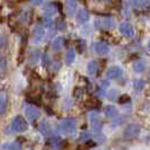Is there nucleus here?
I'll return each mask as SVG.
<instances>
[{
	"label": "nucleus",
	"instance_id": "nucleus-27",
	"mask_svg": "<svg viewBox=\"0 0 150 150\" xmlns=\"http://www.w3.org/2000/svg\"><path fill=\"white\" fill-rule=\"evenodd\" d=\"M5 70H6V60H5V59L1 57V54H0V77L5 72Z\"/></svg>",
	"mask_w": 150,
	"mask_h": 150
},
{
	"label": "nucleus",
	"instance_id": "nucleus-29",
	"mask_svg": "<svg viewBox=\"0 0 150 150\" xmlns=\"http://www.w3.org/2000/svg\"><path fill=\"white\" fill-rule=\"evenodd\" d=\"M89 138H90L89 132H83L80 134V141H87V140H89Z\"/></svg>",
	"mask_w": 150,
	"mask_h": 150
},
{
	"label": "nucleus",
	"instance_id": "nucleus-10",
	"mask_svg": "<svg viewBox=\"0 0 150 150\" xmlns=\"http://www.w3.org/2000/svg\"><path fill=\"white\" fill-rule=\"evenodd\" d=\"M45 35V30L43 28V26L42 25H36L35 26V28H34V32H33V38H34V41L38 43V42H41L43 38H44Z\"/></svg>",
	"mask_w": 150,
	"mask_h": 150
},
{
	"label": "nucleus",
	"instance_id": "nucleus-13",
	"mask_svg": "<svg viewBox=\"0 0 150 150\" xmlns=\"http://www.w3.org/2000/svg\"><path fill=\"white\" fill-rule=\"evenodd\" d=\"M89 13L85 9V8H80L77 13V22L81 23V24H85L89 21Z\"/></svg>",
	"mask_w": 150,
	"mask_h": 150
},
{
	"label": "nucleus",
	"instance_id": "nucleus-8",
	"mask_svg": "<svg viewBox=\"0 0 150 150\" xmlns=\"http://www.w3.org/2000/svg\"><path fill=\"white\" fill-rule=\"evenodd\" d=\"M8 102V94L5 89L0 90V116L6 112Z\"/></svg>",
	"mask_w": 150,
	"mask_h": 150
},
{
	"label": "nucleus",
	"instance_id": "nucleus-32",
	"mask_svg": "<svg viewBox=\"0 0 150 150\" xmlns=\"http://www.w3.org/2000/svg\"><path fill=\"white\" fill-rule=\"evenodd\" d=\"M32 2H33L34 5H36V6H38V5H40V4L42 2V0H32Z\"/></svg>",
	"mask_w": 150,
	"mask_h": 150
},
{
	"label": "nucleus",
	"instance_id": "nucleus-21",
	"mask_svg": "<svg viewBox=\"0 0 150 150\" xmlns=\"http://www.w3.org/2000/svg\"><path fill=\"white\" fill-rule=\"evenodd\" d=\"M76 59V50L74 47H71V49H69L68 50L67 54H66V62H67V64H71Z\"/></svg>",
	"mask_w": 150,
	"mask_h": 150
},
{
	"label": "nucleus",
	"instance_id": "nucleus-33",
	"mask_svg": "<svg viewBox=\"0 0 150 150\" xmlns=\"http://www.w3.org/2000/svg\"><path fill=\"white\" fill-rule=\"evenodd\" d=\"M148 50L150 51V40H149V42H148Z\"/></svg>",
	"mask_w": 150,
	"mask_h": 150
},
{
	"label": "nucleus",
	"instance_id": "nucleus-11",
	"mask_svg": "<svg viewBox=\"0 0 150 150\" xmlns=\"http://www.w3.org/2000/svg\"><path fill=\"white\" fill-rule=\"evenodd\" d=\"M94 49H95V52L99 54V55H105V54L110 52V46L105 42H98V43H96Z\"/></svg>",
	"mask_w": 150,
	"mask_h": 150
},
{
	"label": "nucleus",
	"instance_id": "nucleus-17",
	"mask_svg": "<svg viewBox=\"0 0 150 150\" xmlns=\"http://www.w3.org/2000/svg\"><path fill=\"white\" fill-rule=\"evenodd\" d=\"M38 130L43 135H49L51 133V125H50V123L47 121H42L41 124H40Z\"/></svg>",
	"mask_w": 150,
	"mask_h": 150
},
{
	"label": "nucleus",
	"instance_id": "nucleus-26",
	"mask_svg": "<svg viewBox=\"0 0 150 150\" xmlns=\"http://www.w3.org/2000/svg\"><path fill=\"white\" fill-rule=\"evenodd\" d=\"M42 23H43V25H44L45 27H49V28H50V27L52 26L53 21L50 16H44L43 19H42Z\"/></svg>",
	"mask_w": 150,
	"mask_h": 150
},
{
	"label": "nucleus",
	"instance_id": "nucleus-31",
	"mask_svg": "<svg viewBox=\"0 0 150 150\" xmlns=\"http://www.w3.org/2000/svg\"><path fill=\"white\" fill-rule=\"evenodd\" d=\"M58 30H64V24L62 21H58Z\"/></svg>",
	"mask_w": 150,
	"mask_h": 150
},
{
	"label": "nucleus",
	"instance_id": "nucleus-14",
	"mask_svg": "<svg viewBox=\"0 0 150 150\" xmlns=\"http://www.w3.org/2000/svg\"><path fill=\"white\" fill-rule=\"evenodd\" d=\"M43 11L49 16L54 15L58 11V4H55V2H46L43 6Z\"/></svg>",
	"mask_w": 150,
	"mask_h": 150
},
{
	"label": "nucleus",
	"instance_id": "nucleus-18",
	"mask_svg": "<svg viewBox=\"0 0 150 150\" xmlns=\"http://www.w3.org/2000/svg\"><path fill=\"white\" fill-rule=\"evenodd\" d=\"M146 68H147V64L143 60H138L133 63V70L137 74H142L146 70Z\"/></svg>",
	"mask_w": 150,
	"mask_h": 150
},
{
	"label": "nucleus",
	"instance_id": "nucleus-5",
	"mask_svg": "<svg viewBox=\"0 0 150 150\" xmlns=\"http://www.w3.org/2000/svg\"><path fill=\"white\" fill-rule=\"evenodd\" d=\"M89 121L90 124L93 127V130L96 134H100V130H102V122L99 119V115L97 113L93 112L89 114Z\"/></svg>",
	"mask_w": 150,
	"mask_h": 150
},
{
	"label": "nucleus",
	"instance_id": "nucleus-15",
	"mask_svg": "<svg viewBox=\"0 0 150 150\" xmlns=\"http://www.w3.org/2000/svg\"><path fill=\"white\" fill-rule=\"evenodd\" d=\"M41 58V53L38 50H32L28 54V62L30 64H36Z\"/></svg>",
	"mask_w": 150,
	"mask_h": 150
},
{
	"label": "nucleus",
	"instance_id": "nucleus-30",
	"mask_svg": "<svg viewBox=\"0 0 150 150\" xmlns=\"http://www.w3.org/2000/svg\"><path fill=\"white\" fill-rule=\"evenodd\" d=\"M5 43H6V38H5V36H0V50L5 46Z\"/></svg>",
	"mask_w": 150,
	"mask_h": 150
},
{
	"label": "nucleus",
	"instance_id": "nucleus-20",
	"mask_svg": "<svg viewBox=\"0 0 150 150\" xmlns=\"http://www.w3.org/2000/svg\"><path fill=\"white\" fill-rule=\"evenodd\" d=\"M1 150H22V147L18 142H7L1 147Z\"/></svg>",
	"mask_w": 150,
	"mask_h": 150
},
{
	"label": "nucleus",
	"instance_id": "nucleus-6",
	"mask_svg": "<svg viewBox=\"0 0 150 150\" xmlns=\"http://www.w3.org/2000/svg\"><path fill=\"white\" fill-rule=\"evenodd\" d=\"M25 114L30 122H35L40 117V110L34 105H27L25 108Z\"/></svg>",
	"mask_w": 150,
	"mask_h": 150
},
{
	"label": "nucleus",
	"instance_id": "nucleus-9",
	"mask_svg": "<svg viewBox=\"0 0 150 150\" xmlns=\"http://www.w3.org/2000/svg\"><path fill=\"white\" fill-rule=\"evenodd\" d=\"M123 74V70L119 66H113L107 70V77L110 79H117Z\"/></svg>",
	"mask_w": 150,
	"mask_h": 150
},
{
	"label": "nucleus",
	"instance_id": "nucleus-7",
	"mask_svg": "<svg viewBox=\"0 0 150 150\" xmlns=\"http://www.w3.org/2000/svg\"><path fill=\"white\" fill-rule=\"evenodd\" d=\"M119 30H120V33L123 35V36H125V38H133V27H132V25L128 22H123L120 24V26H119Z\"/></svg>",
	"mask_w": 150,
	"mask_h": 150
},
{
	"label": "nucleus",
	"instance_id": "nucleus-1",
	"mask_svg": "<svg viewBox=\"0 0 150 150\" xmlns=\"http://www.w3.org/2000/svg\"><path fill=\"white\" fill-rule=\"evenodd\" d=\"M76 120L74 117H68L62 120L58 124V132L61 134L72 135L76 132Z\"/></svg>",
	"mask_w": 150,
	"mask_h": 150
},
{
	"label": "nucleus",
	"instance_id": "nucleus-22",
	"mask_svg": "<svg viewBox=\"0 0 150 150\" xmlns=\"http://www.w3.org/2000/svg\"><path fill=\"white\" fill-rule=\"evenodd\" d=\"M49 146H50V148L53 150H58L59 149V147H60V139L58 138V137H52L49 141Z\"/></svg>",
	"mask_w": 150,
	"mask_h": 150
},
{
	"label": "nucleus",
	"instance_id": "nucleus-12",
	"mask_svg": "<svg viewBox=\"0 0 150 150\" xmlns=\"http://www.w3.org/2000/svg\"><path fill=\"white\" fill-rule=\"evenodd\" d=\"M64 5H66L68 15L72 17L75 15L76 9H77V0H64Z\"/></svg>",
	"mask_w": 150,
	"mask_h": 150
},
{
	"label": "nucleus",
	"instance_id": "nucleus-24",
	"mask_svg": "<svg viewBox=\"0 0 150 150\" xmlns=\"http://www.w3.org/2000/svg\"><path fill=\"white\" fill-rule=\"evenodd\" d=\"M87 70H88V74L89 75H95L96 71H97V64L95 61H90L87 66Z\"/></svg>",
	"mask_w": 150,
	"mask_h": 150
},
{
	"label": "nucleus",
	"instance_id": "nucleus-25",
	"mask_svg": "<svg viewBox=\"0 0 150 150\" xmlns=\"http://www.w3.org/2000/svg\"><path fill=\"white\" fill-rule=\"evenodd\" d=\"M63 46V38H58L54 40V42H53L52 44V47L55 50V51H58V50H60L61 47Z\"/></svg>",
	"mask_w": 150,
	"mask_h": 150
},
{
	"label": "nucleus",
	"instance_id": "nucleus-28",
	"mask_svg": "<svg viewBox=\"0 0 150 150\" xmlns=\"http://www.w3.org/2000/svg\"><path fill=\"white\" fill-rule=\"evenodd\" d=\"M42 63H43V66H45V67L50 63V58H49V54L47 53H43L42 54Z\"/></svg>",
	"mask_w": 150,
	"mask_h": 150
},
{
	"label": "nucleus",
	"instance_id": "nucleus-19",
	"mask_svg": "<svg viewBox=\"0 0 150 150\" xmlns=\"http://www.w3.org/2000/svg\"><path fill=\"white\" fill-rule=\"evenodd\" d=\"M131 6L139 9H143L148 6V0H130Z\"/></svg>",
	"mask_w": 150,
	"mask_h": 150
},
{
	"label": "nucleus",
	"instance_id": "nucleus-4",
	"mask_svg": "<svg viewBox=\"0 0 150 150\" xmlns=\"http://www.w3.org/2000/svg\"><path fill=\"white\" fill-rule=\"evenodd\" d=\"M139 133H140V127L138 124H129L123 132V137L127 140H131L137 138Z\"/></svg>",
	"mask_w": 150,
	"mask_h": 150
},
{
	"label": "nucleus",
	"instance_id": "nucleus-23",
	"mask_svg": "<svg viewBox=\"0 0 150 150\" xmlns=\"http://www.w3.org/2000/svg\"><path fill=\"white\" fill-rule=\"evenodd\" d=\"M144 81L142 79H135L134 83H133V88H134L135 93H140L141 90L144 88Z\"/></svg>",
	"mask_w": 150,
	"mask_h": 150
},
{
	"label": "nucleus",
	"instance_id": "nucleus-16",
	"mask_svg": "<svg viewBox=\"0 0 150 150\" xmlns=\"http://www.w3.org/2000/svg\"><path fill=\"white\" fill-rule=\"evenodd\" d=\"M104 113H105V115L107 117H111V119H115V117H117V114H119V111H117V108L116 107H114L112 105H107L105 107V110H104Z\"/></svg>",
	"mask_w": 150,
	"mask_h": 150
},
{
	"label": "nucleus",
	"instance_id": "nucleus-3",
	"mask_svg": "<svg viewBox=\"0 0 150 150\" xmlns=\"http://www.w3.org/2000/svg\"><path fill=\"white\" fill-rule=\"evenodd\" d=\"M95 25L98 28H103V30H111L114 27L115 22L112 17L110 16H104V17H99L97 21L95 22Z\"/></svg>",
	"mask_w": 150,
	"mask_h": 150
},
{
	"label": "nucleus",
	"instance_id": "nucleus-2",
	"mask_svg": "<svg viewBox=\"0 0 150 150\" xmlns=\"http://www.w3.org/2000/svg\"><path fill=\"white\" fill-rule=\"evenodd\" d=\"M10 127H11V130L14 132H24V131H26L28 129V124H27L26 120L23 116L17 115L13 119Z\"/></svg>",
	"mask_w": 150,
	"mask_h": 150
}]
</instances>
